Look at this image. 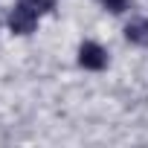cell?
Wrapping results in <instances>:
<instances>
[{
	"mask_svg": "<svg viewBox=\"0 0 148 148\" xmlns=\"http://www.w3.org/2000/svg\"><path fill=\"white\" fill-rule=\"evenodd\" d=\"M38 9L35 6H29L26 0H21V3L12 9V18H9V26H12V32H18V35H29L32 29H35V23H38Z\"/></svg>",
	"mask_w": 148,
	"mask_h": 148,
	"instance_id": "1",
	"label": "cell"
},
{
	"mask_svg": "<svg viewBox=\"0 0 148 148\" xmlns=\"http://www.w3.org/2000/svg\"><path fill=\"white\" fill-rule=\"evenodd\" d=\"M79 64H82L84 70H105V67H108V52H105L99 44L87 41V44H82V49H79Z\"/></svg>",
	"mask_w": 148,
	"mask_h": 148,
	"instance_id": "2",
	"label": "cell"
},
{
	"mask_svg": "<svg viewBox=\"0 0 148 148\" xmlns=\"http://www.w3.org/2000/svg\"><path fill=\"white\" fill-rule=\"evenodd\" d=\"M125 38L136 47H145L148 44V18H134L128 26H125Z\"/></svg>",
	"mask_w": 148,
	"mask_h": 148,
	"instance_id": "3",
	"label": "cell"
},
{
	"mask_svg": "<svg viewBox=\"0 0 148 148\" xmlns=\"http://www.w3.org/2000/svg\"><path fill=\"white\" fill-rule=\"evenodd\" d=\"M102 3H105L113 15H119V12H125V9H128V0H102Z\"/></svg>",
	"mask_w": 148,
	"mask_h": 148,
	"instance_id": "4",
	"label": "cell"
},
{
	"mask_svg": "<svg viewBox=\"0 0 148 148\" xmlns=\"http://www.w3.org/2000/svg\"><path fill=\"white\" fill-rule=\"evenodd\" d=\"M26 3H29V6H35L38 12H49V9L55 6V0H26Z\"/></svg>",
	"mask_w": 148,
	"mask_h": 148,
	"instance_id": "5",
	"label": "cell"
}]
</instances>
